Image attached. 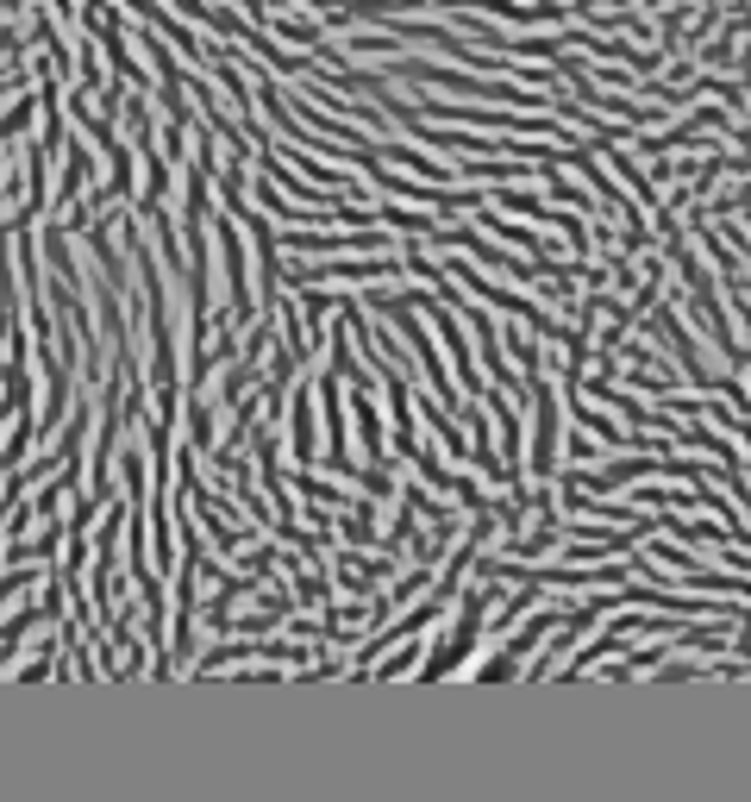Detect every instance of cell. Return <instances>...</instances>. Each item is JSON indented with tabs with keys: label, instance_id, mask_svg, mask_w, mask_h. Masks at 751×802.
Wrapping results in <instances>:
<instances>
[{
	"label": "cell",
	"instance_id": "obj_1",
	"mask_svg": "<svg viewBox=\"0 0 751 802\" xmlns=\"http://www.w3.org/2000/svg\"><path fill=\"white\" fill-rule=\"evenodd\" d=\"M489 602H495V590H470L464 596V615H457V633H451L445 646L432 652V665H426V683H439V677H451L464 658H470L476 633H482V621H489Z\"/></svg>",
	"mask_w": 751,
	"mask_h": 802
},
{
	"label": "cell",
	"instance_id": "obj_2",
	"mask_svg": "<svg viewBox=\"0 0 751 802\" xmlns=\"http://www.w3.org/2000/svg\"><path fill=\"white\" fill-rule=\"evenodd\" d=\"M432 314H439V307H432ZM439 326H445L451 364H457V376H464V396H482V376H476V357H470V345H464V332H457V320H445V314H439Z\"/></svg>",
	"mask_w": 751,
	"mask_h": 802
},
{
	"label": "cell",
	"instance_id": "obj_3",
	"mask_svg": "<svg viewBox=\"0 0 751 802\" xmlns=\"http://www.w3.org/2000/svg\"><path fill=\"white\" fill-rule=\"evenodd\" d=\"M551 451H557V408H551V389H539V458H532V471H551Z\"/></svg>",
	"mask_w": 751,
	"mask_h": 802
},
{
	"label": "cell",
	"instance_id": "obj_4",
	"mask_svg": "<svg viewBox=\"0 0 751 802\" xmlns=\"http://www.w3.org/2000/svg\"><path fill=\"white\" fill-rule=\"evenodd\" d=\"M295 458H300V464L313 458V401H307V396L295 401Z\"/></svg>",
	"mask_w": 751,
	"mask_h": 802
}]
</instances>
